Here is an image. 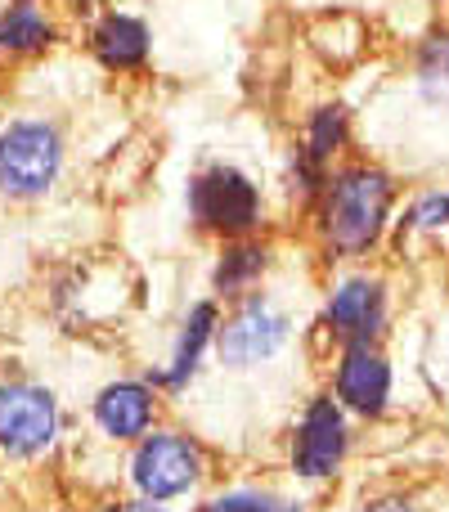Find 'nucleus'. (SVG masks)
Instances as JSON below:
<instances>
[{
    "instance_id": "a211bd4d",
    "label": "nucleus",
    "mask_w": 449,
    "mask_h": 512,
    "mask_svg": "<svg viewBox=\"0 0 449 512\" xmlns=\"http://www.w3.org/2000/svg\"><path fill=\"white\" fill-rule=\"evenodd\" d=\"M449 230V189H427L400 216V234H441Z\"/></svg>"
},
{
    "instance_id": "9b49d317",
    "label": "nucleus",
    "mask_w": 449,
    "mask_h": 512,
    "mask_svg": "<svg viewBox=\"0 0 449 512\" xmlns=\"http://www.w3.org/2000/svg\"><path fill=\"white\" fill-rule=\"evenodd\" d=\"M396 373L378 342H355L337 351L333 364V400L355 418H382L391 405Z\"/></svg>"
},
{
    "instance_id": "423d86ee",
    "label": "nucleus",
    "mask_w": 449,
    "mask_h": 512,
    "mask_svg": "<svg viewBox=\"0 0 449 512\" xmlns=\"http://www.w3.org/2000/svg\"><path fill=\"white\" fill-rule=\"evenodd\" d=\"M63 436V409L45 382L9 378L0 382V454L14 463H32L54 450Z\"/></svg>"
},
{
    "instance_id": "412c9836",
    "label": "nucleus",
    "mask_w": 449,
    "mask_h": 512,
    "mask_svg": "<svg viewBox=\"0 0 449 512\" xmlns=\"http://www.w3.org/2000/svg\"><path fill=\"white\" fill-rule=\"evenodd\" d=\"M432 5H445V0H432Z\"/></svg>"
},
{
    "instance_id": "f3484780",
    "label": "nucleus",
    "mask_w": 449,
    "mask_h": 512,
    "mask_svg": "<svg viewBox=\"0 0 449 512\" xmlns=\"http://www.w3.org/2000/svg\"><path fill=\"white\" fill-rule=\"evenodd\" d=\"M414 77L427 99H449V27H432L418 41Z\"/></svg>"
},
{
    "instance_id": "ddd939ff",
    "label": "nucleus",
    "mask_w": 449,
    "mask_h": 512,
    "mask_svg": "<svg viewBox=\"0 0 449 512\" xmlns=\"http://www.w3.org/2000/svg\"><path fill=\"white\" fill-rule=\"evenodd\" d=\"M270 270H274V243L265 239V234L216 243L212 270H207V297H216L221 306H234L247 292L265 288Z\"/></svg>"
},
{
    "instance_id": "6ab92c4d",
    "label": "nucleus",
    "mask_w": 449,
    "mask_h": 512,
    "mask_svg": "<svg viewBox=\"0 0 449 512\" xmlns=\"http://www.w3.org/2000/svg\"><path fill=\"white\" fill-rule=\"evenodd\" d=\"M360 512H418L409 499H396V495H387V499H373V504H364Z\"/></svg>"
},
{
    "instance_id": "1a4fd4ad",
    "label": "nucleus",
    "mask_w": 449,
    "mask_h": 512,
    "mask_svg": "<svg viewBox=\"0 0 449 512\" xmlns=\"http://www.w3.org/2000/svg\"><path fill=\"white\" fill-rule=\"evenodd\" d=\"M387 279L382 274H346L328 288L324 297V315L319 328L333 337L337 346H355V342H378L387 328Z\"/></svg>"
},
{
    "instance_id": "aec40b11",
    "label": "nucleus",
    "mask_w": 449,
    "mask_h": 512,
    "mask_svg": "<svg viewBox=\"0 0 449 512\" xmlns=\"http://www.w3.org/2000/svg\"><path fill=\"white\" fill-rule=\"evenodd\" d=\"M104 512H171L167 504H153V499H126V504H113Z\"/></svg>"
},
{
    "instance_id": "39448f33",
    "label": "nucleus",
    "mask_w": 449,
    "mask_h": 512,
    "mask_svg": "<svg viewBox=\"0 0 449 512\" xmlns=\"http://www.w3.org/2000/svg\"><path fill=\"white\" fill-rule=\"evenodd\" d=\"M297 337L292 315L274 301V292L256 288L243 301L225 306L221 333H216V364L221 373H256L265 364H274Z\"/></svg>"
},
{
    "instance_id": "f8f14e48",
    "label": "nucleus",
    "mask_w": 449,
    "mask_h": 512,
    "mask_svg": "<svg viewBox=\"0 0 449 512\" xmlns=\"http://www.w3.org/2000/svg\"><path fill=\"white\" fill-rule=\"evenodd\" d=\"M90 59L113 77H135L153 59V27L131 9H104L86 36Z\"/></svg>"
},
{
    "instance_id": "0eeeda50",
    "label": "nucleus",
    "mask_w": 449,
    "mask_h": 512,
    "mask_svg": "<svg viewBox=\"0 0 449 512\" xmlns=\"http://www.w3.org/2000/svg\"><path fill=\"white\" fill-rule=\"evenodd\" d=\"M351 450V423L333 391H319L301 405L297 423L288 432V468L297 481H328L342 472Z\"/></svg>"
},
{
    "instance_id": "20e7f679",
    "label": "nucleus",
    "mask_w": 449,
    "mask_h": 512,
    "mask_svg": "<svg viewBox=\"0 0 449 512\" xmlns=\"http://www.w3.org/2000/svg\"><path fill=\"white\" fill-rule=\"evenodd\" d=\"M63 162H68V144L50 117L0 122V194L9 203H36V198L54 194Z\"/></svg>"
},
{
    "instance_id": "6e6552de",
    "label": "nucleus",
    "mask_w": 449,
    "mask_h": 512,
    "mask_svg": "<svg viewBox=\"0 0 449 512\" xmlns=\"http://www.w3.org/2000/svg\"><path fill=\"white\" fill-rule=\"evenodd\" d=\"M221 315H225V306L216 297H198V301H189L185 306V315H180V324H176V337H171L167 360L153 364V369L144 373L162 396L176 400V396H185L198 378H203L207 360H212V351H216Z\"/></svg>"
},
{
    "instance_id": "9d476101",
    "label": "nucleus",
    "mask_w": 449,
    "mask_h": 512,
    "mask_svg": "<svg viewBox=\"0 0 449 512\" xmlns=\"http://www.w3.org/2000/svg\"><path fill=\"white\" fill-rule=\"evenodd\" d=\"M162 391L149 378H113L90 396V427L113 445H135L158 427Z\"/></svg>"
},
{
    "instance_id": "7ed1b4c3",
    "label": "nucleus",
    "mask_w": 449,
    "mask_h": 512,
    "mask_svg": "<svg viewBox=\"0 0 449 512\" xmlns=\"http://www.w3.org/2000/svg\"><path fill=\"white\" fill-rule=\"evenodd\" d=\"M126 481H131L135 499H153V504H176V499L194 495L207 481V450L189 427H153L149 436L131 445L126 459Z\"/></svg>"
},
{
    "instance_id": "f257e3e1",
    "label": "nucleus",
    "mask_w": 449,
    "mask_h": 512,
    "mask_svg": "<svg viewBox=\"0 0 449 512\" xmlns=\"http://www.w3.org/2000/svg\"><path fill=\"white\" fill-rule=\"evenodd\" d=\"M396 207V180L373 162L328 171L315 198V234L328 256H369L382 243Z\"/></svg>"
},
{
    "instance_id": "f03ea898",
    "label": "nucleus",
    "mask_w": 449,
    "mask_h": 512,
    "mask_svg": "<svg viewBox=\"0 0 449 512\" xmlns=\"http://www.w3.org/2000/svg\"><path fill=\"white\" fill-rule=\"evenodd\" d=\"M185 212L198 234L216 243L265 230V189L238 162H207L185 180Z\"/></svg>"
},
{
    "instance_id": "dca6fc26",
    "label": "nucleus",
    "mask_w": 449,
    "mask_h": 512,
    "mask_svg": "<svg viewBox=\"0 0 449 512\" xmlns=\"http://www.w3.org/2000/svg\"><path fill=\"white\" fill-rule=\"evenodd\" d=\"M194 512H306V504L270 486H225L207 495Z\"/></svg>"
},
{
    "instance_id": "4468645a",
    "label": "nucleus",
    "mask_w": 449,
    "mask_h": 512,
    "mask_svg": "<svg viewBox=\"0 0 449 512\" xmlns=\"http://www.w3.org/2000/svg\"><path fill=\"white\" fill-rule=\"evenodd\" d=\"M59 36L50 9L41 0H9L0 9V54H14V59H27V54H45Z\"/></svg>"
},
{
    "instance_id": "2eb2a0df",
    "label": "nucleus",
    "mask_w": 449,
    "mask_h": 512,
    "mask_svg": "<svg viewBox=\"0 0 449 512\" xmlns=\"http://www.w3.org/2000/svg\"><path fill=\"white\" fill-rule=\"evenodd\" d=\"M346 140H351V113H346L342 104H319L306 113L297 153L315 171H333V158L346 149Z\"/></svg>"
}]
</instances>
